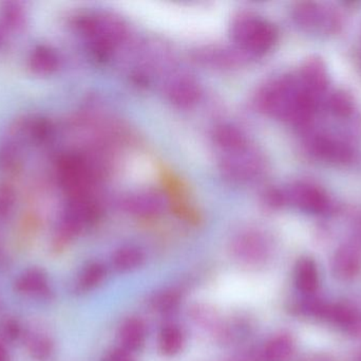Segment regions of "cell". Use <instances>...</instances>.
I'll list each match as a JSON object with an SVG mask.
<instances>
[{"mask_svg": "<svg viewBox=\"0 0 361 361\" xmlns=\"http://www.w3.org/2000/svg\"><path fill=\"white\" fill-rule=\"evenodd\" d=\"M214 141L222 153L242 150L250 146L245 134L231 124H221L214 129Z\"/></svg>", "mask_w": 361, "mask_h": 361, "instance_id": "obj_14", "label": "cell"}, {"mask_svg": "<svg viewBox=\"0 0 361 361\" xmlns=\"http://www.w3.org/2000/svg\"><path fill=\"white\" fill-rule=\"evenodd\" d=\"M107 276V269L101 262L87 264L78 275L75 281L76 292H87L94 290L103 283Z\"/></svg>", "mask_w": 361, "mask_h": 361, "instance_id": "obj_17", "label": "cell"}, {"mask_svg": "<svg viewBox=\"0 0 361 361\" xmlns=\"http://www.w3.org/2000/svg\"><path fill=\"white\" fill-rule=\"evenodd\" d=\"M82 31L86 34L91 47L99 57H106L126 37L124 20L111 13L88 15L80 21Z\"/></svg>", "mask_w": 361, "mask_h": 361, "instance_id": "obj_3", "label": "cell"}, {"mask_svg": "<svg viewBox=\"0 0 361 361\" xmlns=\"http://www.w3.org/2000/svg\"><path fill=\"white\" fill-rule=\"evenodd\" d=\"M332 110H334L335 114H339V116H345L349 114L352 110L351 101L348 99L347 95H335L332 99Z\"/></svg>", "mask_w": 361, "mask_h": 361, "instance_id": "obj_29", "label": "cell"}, {"mask_svg": "<svg viewBox=\"0 0 361 361\" xmlns=\"http://www.w3.org/2000/svg\"><path fill=\"white\" fill-rule=\"evenodd\" d=\"M20 148L14 141H6L0 146V169L11 171L20 162Z\"/></svg>", "mask_w": 361, "mask_h": 361, "instance_id": "obj_25", "label": "cell"}, {"mask_svg": "<svg viewBox=\"0 0 361 361\" xmlns=\"http://www.w3.org/2000/svg\"><path fill=\"white\" fill-rule=\"evenodd\" d=\"M4 21L6 25L10 27H18L23 21V12H21L20 8L17 4H6L4 8Z\"/></svg>", "mask_w": 361, "mask_h": 361, "instance_id": "obj_28", "label": "cell"}, {"mask_svg": "<svg viewBox=\"0 0 361 361\" xmlns=\"http://www.w3.org/2000/svg\"><path fill=\"white\" fill-rule=\"evenodd\" d=\"M17 294L27 298L49 300L52 297V288L48 276L39 268H30L18 276L14 282Z\"/></svg>", "mask_w": 361, "mask_h": 361, "instance_id": "obj_7", "label": "cell"}, {"mask_svg": "<svg viewBox=\"0 0 361 361\" xmlns=\"http://www.w3.org/2000/svg\"><path fill=\"white\" fill-rule=\"evenodd\" d=\"M25 345L32 358L38 361L50 360L54 352V343L49 335L44 332H25Z\"/></svg>", "mask_w": 361, "mask_h": 361, "instance_id": "obj_16", "label": "cell"}, {"mask_svg": "<svg viewBox=\"0 0 361 361\" xmlns=\"http://www.w3.org/2000/svg\"><path fill=\"white\" fill-rule=\"evenodd\" d=\"M121 345L127 351H139L145 345L147 329L140 318H129L122 324L118 333Z\"/></svg>", "mask_w": 361, "mask_h": 361, "instance_id": "obj_12", "label": "cell"}, {"mask_svg": "<svg viewBox=\"0 0 361 361\" xmlns=\"http://www.w3.org/2000/svg\"><path fill=\"white\" fill-rule=\"evenodd\" d=\"M11 258L6 250V245H4V239L0 235V271H6L10 268Z\"/></svg>", "mask_w": 361, "mask_h": 361, "instance_id": "obj_31", "label": "cell"}, {"mask_svg": "<svg viewBox=\"0 0 361 361\" xmlns=\"http://www.w3.org/2000/svg\"><path fill=\"white\" fill-rule=\"evenodd\" d=\"M231 37L238 49L248 55H260L277 42L276 28L252 13H241L231 23Z\"/></svg>", "mask_w": 361, "mask_h": 361, "instance_id": "obj_1", "label": "cell"}, {"mask_svg": "<svg viewBox=\"0 0 361 361\" xmlns=\"http://www.w3.org/2000/svg\"><path fill=\"white\" fill-rule=\"evenodd\" d=\"M103 361H135L131 352L121 348H116L111 351L107 352L104 356Z\"/></svg>", "mask_w": 361, "mask_h": 361, "instance_id": "obj_30", "label": "cell"}, {"mask_svg": "<svg viewBox=\"0 0 361 361\" xmlns=\"http://www.w3.org/2000/svg\"><path fill=\"white\" fill-rule=\"evenodd\" d=\"M315 154L326 160L335 162H345L351 158V150L341 142L334 141L326 138H319L314 143Z\"/></svg>", "mask_w": 361, "mask_h": 361, "instance_id": "obj_22", "label": "cell"}, {"mask_svg": "<svg viewBox=\"0 0 361 361\" xmlns=\"http://www.w3.org/2000/svg\"><path fill=\"white\" fill-rule=\"evenodd\" d=\"M166 95L173 105L190 108L201 100L202 89L192 76L180 74L167 83Z\"/></svg>", "mask_w": 361, "mask_h": 361, "instance_id": "obj_8", "label": "cell"}, {"mask_svg": "<svg viewBox=\"0 0 361 361\" xmlns=\"http://www.w3.org/2000/svg\"><path fill=\"white\" fill-rule=\"evenodd\" d=\"M296 311L305 317L332 324L351 336L361 338V312L349 303L328 302L305 297L297 304Z\"/></svg>", "mask_w": 361, "mask_h": 361, "instance_id": "obj_2", "label": "cell"}, {"mask_svg": "<svg viewBox=\"0 0 361 361\" xmlns=\"http://www.w3.org/2000/svg\"><path fill=\"white\" fill-rule=\"evenodd\" d=\"M301 361H335L334 358L331 357L330 355L326 354H312V355L307 356Z\"/></svg>", "mask_w": 361, "mask_h": 361, "instance_id": "obj_32", "label": "cell"}, {"mask_svg": "<svg viewBox=\"0 0 361 361\" xmlns=\"http://www.w3.org/2000/svg\"><path fill=\"white\" fill-rule=\"evenodd\" d=\"M296 345L290 335L278 334L271 337L261 352L262 361H290L295 353Z\"/></svg>", "mask_w": 361, "mask_h": 361, "instance_id": "obj_13", "label": "cell"}, {"mask_svg": "<svg viewBox=\"0 0 361 361\" xmlns=\"http://www.w3.org/2000/svg\"><path fill=\"white\" fill-rule=\"evenodd\" d=\"M15 201L14 190L10 186L0 184V224L12 214Z\"/></svg>", "mask_w": 361, "mask_h": 361, "instance_id": "obj_27", "label": "cell"}, {"mask_svg": "<svg viewBox=\"0 0 361 361\" xmlns=\"http://www.w3.org/2000/svg\"><path fill=\"white\" fill-rule=\"evenodd\" d=\"M293 199L295 203L310 213H322L328 207V199L326 195L319 190L312 186L296 187L293 191Z\"/></svg>", "mask_w": 361, "mask_h": 361, "instance_id": "obj_15", "label": "cell"}, {"mask_svg": "<svg viewBox=\"0 0 361 361\" xmlns=\"http://www.w3.org/2000/svg\"><path fill=\"white\" fill-rule=\"evenodd\" d=\"M59 59L57 53L46 46L34 49L30 57V67L39 76H48L59 68Z\"/></svg>", "mask_w": 361, "mask_h": 361, "instance_id": "obj_19", "label": "cell"}, {"mask_svg": "<svg viewBox=\"0 0 361 361\" xmlns=\"http://www.w3.org/2000/svg\"><path fill=\"white\" fill-rule=\"evenodd\" d=\"M23 326L18 320L12 317H6L0 321V343H13L23 337Z\"/></svg>", "mask_w": 361, "mask_h": 361, "instance_id": "obj_26", "label": "cell"}, {"mask_svg": "<svg viewBox=\"0 0 361 361\" xmlns=\"http://www.w3.org/2000/svg\"><path fill=\"white\" fill-rule=\"evenodd\" d=\"M191 316L199 326L210 331L216 336H218L223 324H224V320L221 318L220 314L216 309L207 307V305H197L195 309H192Z\"/></svg>", "mask_w": 361, "mask_h": 361, "instance_id": "obj_23", "label": "cell"}, {"mask_svg": "<svg viewBox=\"0 0 361 361\" xmlns=\"http://www.w3.org/2000/svg\"><path fill=\"white\" fill-rule=\"evenodd\" d=\"M124 209L130 214L140 218H154L164 211L166 201L164 196L158 191H140L129 195L125 199Z\"/></svg>", "mask_w": 361, "mask_h": 361, "instance_id": "obj_9", "label": "cell"}, {"mask_svg": "<svg viewBox=\"0 0 361 361\" xmlns=\"http://www.w3.org/2000/svg\"><path fill=\"white\" fill-rule=\"evenodd\" d=\"M0 361H8V352L4 343H0Z\"/></svg>", "mask_w": 361, "mask_h": 361, "instance_id": "obj_33", "label": "cell"}, {"mask_svg": "<svg viewBox=\"0 0 361 361\" xmlns=\"http://www.w3.org/2000/svg\"><path fill=\"white\" fill-rule=\"evenodd\" d=\"M333 275L341 281L355 279L361 271V251L355 246L347 245L337 250L333 258Z\"/></svg>", "mask_w": 361, "mask_h": 361, "instance_id": "obj_10", "label": "cell"}, {"mask_svg": "<svg viewBox=\"0 0 361 361\" xmlns=\"http://www.w3.org/2000/svg\"><path fill=\"white\" fill-rule=\"evenodd\" d=\"M92 177V170L82 157L67 155L59 161V182L70 199L88 196Z\"/></svg>", "mask_w": 361, "mask_h": 361, "instance_id": "obj_5", "label": "cell"}, {"mask_svg": "<svg viewBox=\"0 0 361 361\" xmlns=\"http://www.w3.org/2000/svg\"><path fill=\"white\" fill-rule=\"evenodd\" d=\"M180 300L179 292L175 290H164L154 295L152 299V307L158 313H171L177 309Z\"/></svg>", "mask_w": 361, "mask_h": 361, "instance_id": "obj_24", "label": "cell"}, {"mask_svg": "<svg viewBox=\"0 0 361 361\" xmlns=\"http://www.w3.org/2000/svg\"><path fill=\"white\" fill-rule=\"evenodd\" d=\"M353 361H361V353L358 354V355L356 356L355 360H354Z\"/></svg>", "mask_w": 361, "mask_h": 361, "instance_id": "obj_34", "label": "cell"}, {"mask_svg": "<svg viewBox=\"0 0 361 361\" xmlns=\"http://www.w3.org/2000/svg\"><path fill=\"white\" fill-rule=\"evenodd\" d=\"M145 261V256L140 248L135 246H125L114 252L112 265L121 273L135 271L141 267Z\"/></svg>", "mask_w": 361, "mask_h": 361, "instance_id": "obj_20", "label": "cell"}, {"mask_svg": "<svg viewBox=\"0 0 361 361\" xmlns=\"http://www.w3.org/2000/svg\"><path fill=\"white\" fill-rule=\"evenodd\" d=\"M233 256L245 266H260L271 254L269 239L259 231L247 230L240 233L231 245Z\"/></svg>", "mask_w": 361, "mask_h": 361, "instance_id": "obj_6", "label": "cell"}, {"mask_svg": "<svg viewBox=\"0 0 361 361\" xmlns=\"http://www.w3.org/2000/svg\"><path fill=\"white\" fill-rule=\"evenodd\" d=\"M186 343L184 332L179 326L169 324L159 334V348L165 356H176L183 351Z\"/></svg>", "mask_w": 361, "mask_h": 361, "instance_id": "obj_18", "label": "cell"}, {"mask_svg": "<svg viewBox=\"0 0 361 361\" xmlns=\"http://www.w3.org/2000/svg\"><path fill=\"white\" fill-rule=\"evenodd\" d=\"M295 285L305 297H312L319 288V271L311 258H302L297 262L294 273Z\"/></svg>", "mask_w": 361, "mask_h": 361, "instance_id": "obj_11", "label": "cell"}, {"mask_svg": "<svg viewBox=\"0 0 361 361\" xmlns=\"http://www.w3.org/2000/svg\"><path fill=\"white\" fill-rule=\"evenodd\" d=\"M262 157L252 146L242 150L223 153L220 169L225 177L235 182H247L256 179L263 172Z\"/></svg>", "mask_w": 361, "mask_h": 361, "instance_id": "obj_4", "label": "cell"}, {"mask_svg": "<svg viewBox=\"0 0 361 361\" xmlns=\"http://www.w3.org/2000/svg\"><path fill=\"white\" fill-rule=\"evenodd\" d=\"M244 53L235 52L231 49L205 48L197 52V59L204 64H209L219 67H231L240 63Z\"/></svg>", "mask_w": 361, "mask_h": 361, "instance_id": "obj_21", "label": "cell"}]
</instances>
